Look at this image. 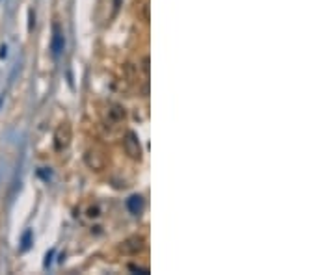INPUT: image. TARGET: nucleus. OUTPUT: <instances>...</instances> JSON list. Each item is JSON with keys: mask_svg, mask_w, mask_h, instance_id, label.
Segmentation results:
<instances>
[{"mask_svg": "<svg viewBox=\"0 0 335 275\" xmlns=\"http://www.w3.org/2000/svg\"><path fill=\"white\" fill-rule=\"evenodd\" d=\"M84 162L93 171H103L107 168V154L99 151V149H88L86 154H84Z\"/></svg>", "mask_w": 335, "mask_h": 275, "instance_id": "obj_1", "label": "nucleus"}, {"mask_svg": "<svg viewBox=\"0 0 335 275\" xmlns=\"http://www.w3.org/2000/svg\"><path fill=\"white\" fill-rule=\"evenodd\" d=\"M123 147H125V153L129 154L132 160H142V145H140V139H138L136 132L129 130V132L125 134Z\"/></svg>", "mask_w": 335, "mask_h": 275, "instance_id": "obj_2", "label": "nucleus"}, {"mask_svg": "<svg viewBox=\"0 0 335 275\" xmlns=\"http://www.w3.org/2000/svg\"><path fill=\"white\" fill-rule=\"evenodd\" d=\"M69 143H71V127H69V123H61L54 132V149L63 151L69 147Z\"/></svg>", "mask_w": 335, "mask_h": 275, "instance_id": "obj_3", "label": "nucleus"}, {"mask_svg": "<svg viewBox=\"0 0 335 275\" xmlns=\"http://www.w3.org/2000/svg\"><path fill=\"white\" fill-rule=\"evenodd\" d=\"M145 247V238L140 236V234H134V236H129L127 240H123L119 249H121L125 255H138L140 251H144Z\"/></svg>", "mask_w": 335, "mask_h": 275, "instance_id": "obj_4", "label": "nucleus"}, {"mask_svg": "<svg viewBox=\"0 0 335 275\" xmlns=\"http://www.w3.org/2000/svg\"><path fill=\"white\" fill-rule=\"evenodd\" d=\"M65 46V38H63V32H61L60 24L54 23L53 24V38H51V50L54 56H60L61 50Z\"/></svg>", "mask_w": 335, "mask_h": 275, "instance_id": "obj_5", "label": "nucleus"}, {"mask_svg": "<svg viewBox=\"0 0 335 275\" xmlns=\"http://www.w3.org/2000/svg\"><path fill=\"white\" fill-rule=\"evenodd\" d=\"M127 208L132 216H140L144 212V197L142 195H130L127 199Z\"/></svg>", "mask_w": 335, "mask_h": 275, "instance_id": "obj_6", "label": "nucleus"}, {"mask_svg": "<svg viewBox=\"0 0 335 275\" xmlns=\"http://www.w3.org/2000/svg\"><path fill=\"white\" fill-rule=\"evenodd\" d=\"M108 117L112 123H119L125 119V108H121L119 104H112L110 110H108Z\"/></svg>", "mask_w": 335, "mask_h": 275, "instance_id": "obj_7", "label": "nucleus"}, {"mask_svg": "<svg viewBox=\"0 0 335 275\" xmlns=\"http://www.w3.org/2000/svg\"><path fill=\"white\" fill-rule=\"evenodd\" d=\"M30 245H32V230H26L23 234V238H21V247H19V251L21 253L28 251Z\"/></svg>", "mask_w": 335, "mask_h": 275, "instance_id": "obj_8", "label": "nucleus"}, {"mask_svg": "<svg viewBox=\"0 0 335 275\" xmlns=\"http://www.w3.org/2000/svg\"><path fill=\"white\" fill-rule=\"evenodd\" d=\"M34 26H36V13H34V9H28V30H34Z\"/></svg>", "mask_w": 335, "mask_h": 275, "instance_id": "obj_9", "label": "nucleus"}, {"mask_svg": "<svg viewBox=\"0 0 335 275\" xmlns=\"http://www.w3.org/2000/svg\"><path fill=\"white\" fill-rule=\"evenodd\" d=\"M88 216H90V218H99V216H101L99 206H92V208L88 210Z\"/></svg>", "mask_w": 335, "mask_h": 275, "instance_id": "obj_10", "label": "nucleus"}, {"mask_svg": "<svg viewBox=\"0 0 335 275\" xmlns=\"http://www.w3.org/2000/svg\"><path fill=\"white\" fill-rule=\"evenodd\" d=\"M53 257H54V249H51V251H49L45 255V264H43V266H45V268L51 266V262H53Z\"/></svg>", "mask_w": 335, "mask_h": 275, "instance_id": "obj_11", "label": "nucleus"}, {"mask_svg": "<svg viewBox=\"0 0 335 275\" xmlns=\"http://www.w3.org/2000/svg\"><path fill=\"white\" fill-rule=\"evenodd\" d=\"M129 270H132V272H140V274H147V268H138V266H134V264H130Z\"/></svg>", "mask_w": 335, "mask_h": 275, "instance_id": "obj_12", "label": "nucleus"}, {"mask_svg": "<svg viewBox=\"0 0 335 275\" xmlns=\"http://www.w3.org/2000/svg\"><path fill=\"white\" fill-rule=\"evenodd\" d=\"M6 54H8V46L2 45L0 46V58H6Z\"/></svg>", "mask_w": 335, "mask_h": 275, "instance_id": "obj_13", "label": "nucleus"}, {"mask_svg": "<svg viewBox=\"0 0 335 275\" xmlns=\"http://www.w3.org/2000/svg\"><path fill=\"white\" fill-rule=\"evenodd\" d=\"M144 71L145 75H149V58H144Z\"/></svg>", "mask_w": 335, "mask_h": 275, "instance_id": "obj_14", "label": "nucleus"}]
</instances>
